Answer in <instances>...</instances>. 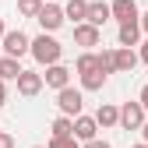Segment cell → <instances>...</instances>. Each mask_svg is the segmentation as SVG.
I'll use <instances>...</instances> for the list:
<instances>
[{
	"instance_id": "1",
	"label": "cell",
	"mask_w": 148,
	"mask_h": 148,
	"mask_svg": "<svg viewBox=\"0 0 148 148\" xmlns=\"http://www.w3.org/2000/svg\"><path fill=\"white\" fill-rule=\"evenodd\" d=\"M60 57H64V46L53 39V35H35L32 39V60L39 64V67H53V64H60Z\"/></svg>"
},
{
	"instance_id": "2",
	"label": "cell",
	"mask_w": 148,
	"mask_h": 148,
	"mask_svg": "<svg viewBox=\"0 0 148 148\" xmlns=\"http://www.w3.org/2000/svg\"><path fill=\"white\" fill-rule=\"evenodd\" d=\"M81 106H85L81 88H64V92H57V109H60V116L78 120V116H81Z\"/></svg>"
},
{
	"instance_id": "3",
	"label": "cell",
	"mask_w": 148,
	"mask_h": 148,
	"mask_svg": "<svg viewBox=\"0 0 148 148\" xmlns=\"http://www.w3.org/2000/svg\"><path fill=\"white\" fill-rule=\"evenodd\" d=\"M0 46H4V57H14V60H21L25 53H32V39H28V35H25L21 28L7 32V35H4V42H0Z\"/></svg>"
},
{
	"instance_id": "4",
	"label": "cell",
	"mask_w": 148,
	"mask_h": 148,
	"mask_svg": "<svg viewBox=\"0 0 148 148\" xmlns=\"http://www.w3.org/2000/svg\"><path fill=\"white\" fill-rule=\"evenodd\" d=\"M145 120H148V113H145V106H141L138 99L120 106V127H123V131H141Z\"/></svg>"
},
{
	"instance_id": "5",
	"label": "cell",
	"mask_w": 148,
	"mask_h": 148,
	"mask_svg": "<svg viewBox=\"0 0 148 148\" xmlns=\"http://www.w3.org/2000/svg\"><path fill=\"white\" fill-rule=\"evenodd\" d=\"M35 21L42 25V32H46V35H53V32H57V28L67 21V14H64V7H57V4H46V7L39 11V18H35Z\"/></svg>"
},
{
	"instance_id": "6",
	"label": "cell",
	"mask_w": 148,
	"mask_h": 148,
	"mask_svg": "<svg viewBox=\"0 0 148 148\" xmlns=\"http://www.w3.org/2000/svg\"><path fill=\"white\" fill-rule=\"evenodd\" d=\"M109 11H113V18H116L120 25H131V21H141L138 0H113V4H109Z\"/></svg>"
},
{
	"instance_id": "7",
	"label": "cell",
	"mask_w": 148,
	"mask_h": 148,
	"mask_svg": "<svg viewBox=\"0 0 148 148\" xmlns=\"http://www.w3.org/2000/svg\"><path fill=\"white\" fill-rule=\"evenodd\" d=\"M42 81H46V88H53V92H64V88H71V71H67L64 64H53V67H46Z\"/></svg>"
},
{
	"instance_id": "8",
	"label": "cell",
	"mask_w": 148,
	"mask_h": 148,
	"mask_svg": "<svg viewBox=\"0 0 148 148\" xmlns=\"http://www.w3.org/2000/svg\"><path fill=\"white\" fill-rule=\"evenodd\" d=\"M42 74L39 71H25L21 74V78H18V95H25V99H35V95H39V92H42Z\"/></svg>"
},
{
	"instance_id": "9",
	"label": "cell",
	"mask_w": 148,
	"mask_h": 148,
	"mask_svg": "<svg viewBox=\"0 0 148 148\" xmlns=\"http://www.w3.org/2000/svg\"><path fill=\"white\" fill-rule=\"evenodd\" d=\"M74 138H78L81 145H88V141H95L99 138V120L95 116H78V120H74Z\"/></svg>"
},
{
	"instance_id": "10",
	"label": "cell",
	"mask_w": 148,
	"mask_h": 148,
	"mask_svg": "<svg viewBox=\"0 0 148 148\" xmlns=\"http://www.w3.org/2000/svg\"><path fill=\"white\" fill-rule=\"evenodd\" d=\"M74 42L78 46H99L102 42V28H95V25H74Z\"/></svg>"
},
{
	"instance_id": "11",
	"label": "cell",
	"mask_w": 148,
	"mask_h": 148,
	"mask_svg": "<svg viewBox=\"0 0 148 148\" xmlns=\"http://www.w3.org/2000/svg\"><path fill=\"white\" fill-rule=\"evenodd\" d=\"M116 42H120L123 49H134V46L141 42V25H138V21L120 25V28H116Z\"/></svg>"
},
{
	"instance_id": "12",
	"label": "cell",
	"mask_w": 148,
	"mask_h": 148,
	"mask_svg": "<svg viewBox=\"0 0 148 148\" xmlns=\"http://www.w3.org/2000/svg\"><path fill=\"white\" fill-rule=\"evenodd\" d=\"M109 18H113V11H109V4H106V0H92V4H88V25L102 28Z\"/></svg>"
},
{
	"instance_id": "13",
	"label": "cell",
	"mask_w": 148,
	"mask_h": 148,
	"mask_svg": "<svg viewBox=\"0 0 148 148\" xmlns=\"http://www.w3.org/2000/svg\"><path fill=\"white\" fill-rule=\"evenodd\" d=\"M138 64H141L138 49H123V46H116V74H131Z\"/></svg>"
},
{
	"instance_id": "14",
	"label": "cell",
	"mask_w": 148,
	"mask_h": 148,
	"mask_svg": "<svg viewBox=\"0 0 148 148\" xmlns=\"http://www.w3.org/2000/svg\"><path fill=\"white\" fill-rule=\"evenodd\" d=\"M88 4H92V0H67V4H64V14L71 18L74 25H85L88 21Z\"/></svg>"
},
{
	"instance_id": "15",
	"label": "cell",
	"mask_w": 148,
	"mask_h": 148,
	"mask_svg": "<svg viewBox=\"0 0 148 148\" xmlns=\"http://www.w3.org/2000/svg\"><path fill=\"white\" fill-rule=\"evenodd\" d=\"M21 74H25V67L14 57H0V81H18Z\"/></svg>"
},
{
	"instance_id": "16",
	"label": "cell",
	"mask_w": 148,
	"mask_h": 148,
	"mask_svg": "<svg viewBox=\"0 0 148 148\" xmlns=\"http://www.w3.org/2000/svg\"><path fill=\"white\" fill-rule=\"evenodd\" d=\"M95 120H99V127H116V123H120V106L102 102V106H99V113H95Z\"/></svg>"
},
{
	"instance_id": "17",
	"label": "cell",
	"mask_w": 148,
	"mask_h": 148,
	"mask_svg": "<svg viewBox=\"0 0 148 148\" xmlns=\"http://www.w3.org/2000/svg\"><path fill=\"white\" fill-rule=\"evenodd\" d=\"M78 78H81V92H102V85H106L102 71H88V74H78Z\"/></svg>"
},
{
	"instance_id": "18",
	"label": "cell",
	"mask_w": 148,
	"mask_h": 148,
	"mask_svg": "<svg viewBox=\"0 0 148 148\" xmlns=\"http://www.w3.org/2000/svg\"><path fill=\"white\" fill-rule=\"evenodd\" d=\"M95 57H99V71L106 74V78H109V74H116V49H99Z\"/></svg>"
},
{
	"instance_id": "19",
	"label": "cell",
	"mask_w": 148,
	"mask_h": 148,
	"mask_svg": "<svg viewBox=\"0 0 148 148\" xmlns=\"http://www.w3.org/2000/svg\"><path fill=\"white\" fill-rule=\"evenodd\" d=\"M74 71H78V74H88V71H99V57H95L92 49H85L81 57L74 60Z\"/></svg>"
},
{
	"instance_id": "20",
	"label": "cell",
	"mask_w": 148,
	"mask_h": 148,
	"mask_svg": "<svg viewBox=\"0 0 148 148\" xmlns=\"http://www.w3.org/2000/svg\"><path fill=\"white\" fill-rule=\"evenodd\" d=\"M49 131H53V138H74V120L71 116H57L49 123Z\"/></svg>"
},
{
	"instance_id": "21",
	"label": "cell",
	"mask_w": 148,
	"mask_h": 148,
	"mask_svg": "<svg viewBox=\"0 0 148 148\" xmlns=\"http://www.w3.org/2000/svg\"><path fill=\"white\" fill-rule=\"evenodd\" d=\"M42 7H46V0H18V14L21 18H39Z\"/></svg>"
},
{
	"instance_id": "22",
	"label": "cell",
	"mask_w": 148,
	"mask_h": 148,
	"mask_svg": "<svg viewBox=\"0 0 148 148\" xmlns=\"http://www.w3.org/2000/svg\"><path fill=\"white\" fill-rule=\"evenodd\" d=\"M46 148H81V141L78 138H49Z\"/></svg>"
},
{
	"instance_id": "23",
	"label": "cell",
	"mask_w": 148,
	"mask_h": 148,
	"mask_svg": "<svg viewBox=\"0 0 148 148\" xmlns=\"http://www.w3.org/2000/svg\"><path fill=\"white\" fill-rule=\"evenodd\" d=\"M0 148H14V138L7 131H0Z\"/></svg>"
},
{
	"instance_id": "24",
	"label": "cell",
	"mask_w": 148,
	"mask_h": 148,
	"mask_svg": "<svg viewBox=\"0 0 148 148\" xmlns=\"http://www.w3.org/2000/svg\"><path fill=\"white\" fill-rule=\"evenodd\" d=\"M81 148H113V145L102 141V138H95V141H88V145H81Z\"/></svg>"
},
{
	"instance_id": "25",
	"label": "cell",
	"mask_w": 148,
	"mask_h": 148,
	"mask_svg": "<svg viewBox=\"0 0 148 148\" xmlns=\"http://www.w3.org/2000/svg\"><path fill=\"white\" fill-rule=\"evenodd\" d=\"M138 57H141V64H148V39L138 46Z\"/></svg>"
},
{
	"instance_id": "26",
	"label": "cell",
	"mask_w": 148,
	"mask_h": 148,
	"mask_svg": "<svg viewBox=\"0 0 148 148\" xmlns=\"http://www.w3.org/2000/svg\"><path fill=\"white\" fill-rule=\"evenodd\" d=\"M138 102H141V106H145V113H148V85H145V88H141V95H138Z\"/></svg>"
},
{
	"instance_id": "27",
	"label": "cell",
	"mask_w": 148,
	"mask_h": 148,
	"mask_svg": "<svg viewBox=\"0 0 148 148\" xmlns=\"http://www.w3.org/2000/svg\"><path fill=\"white\" fill-rule=\"evenodd\" d=\"M4 106H7V85L0 81V109H4Z\"/></svg>"
},
{
	"instance_id": "28",
	"label": "cell",
	"mask_w": 148,
	"mask_h": 148,
	"mask_svg": "<svg viewBox=\"0 0 148 148\" xmlns=\"http://www.w3.org/2000/svg\"><path fill=\"white\" fill-rule=\"evenodd\" d=\"M138 25H141V32H145V39H148V11L141 14V21H138Z\"/></svg>"
},
{
	"instance_id": "29",
	"label": "cell",
	"mask_w": 148,
	"mask_h": 148,
	"mask_svg": "<svg viewBox=\"0 0 148 148\" xmlns=\"http://www.w3.org/2000/svg\"><path fill=\"white\" fill-rule=\"evenodd\" d=\"M141 141L148 145V120H145V127H141Z\"/></svg>"
},
{
	"instance_id": "30",
	"label": "cell",
	"mask_w": 148,
	"mask_h": 148,
	"mask_svg": "<svg viewBox=\"0 0 148 148\" xmlns=\"http://www.w3.org/2000/svg\"><path fill=\"white\" fill-rule=\"evenodd\" d=\"M4 35H7V28H4V21H0V42H4Z\"/></svg>"
},
{
	"instance_id": "31",
	"label": "cell",
	"mask_w": 148,
	"mask_h": 148,
	"mask_svg": "<svg viewBox=\"0 0 148 148\" xmlns=\"http://www.w3.org/2000/svg\"><path fill=\"white\" fill-rule=\"evenodd\" d=\"M134 148H148V145H145V141H141V145H134Z\"/></svg>"
},
{
	"instance_id": "32",
	"label": "cell",
	"mask_w": 148,
	"mask_h": 148,
	"mask_svg": "<svg viewBox=\"0 0 148 148\" xmlns=\"http://www.w3.org/2000/svg\"><path fill=\"white\" fill-rule=\"evenodd\" d=\"M35 148H42V145H35Z\"/></svg>"
},
{
	"instance_id": "33",
	"label": "cell",
	"mask_w": 148,
	"mask_h": 148,
	"mask_svg": "<svg viewBox=\"0 0 148 148\" xmlns=\"http://www.w3.org/2000/svg\"><path fill=\"white\" fill-rule=\"evenodd\" d=\"M0 131H4V127H0Z\"/></svg>"
},
{
	"instance_id": "34",
	"label": "cell",
	"mask_w": 148,
	"mask_h": 148,
	"mask_svg": "<svg viewBox=\"0 0 148 148\" xmlns=\"http://www.w3.org/2000/svg\"><path fill=\"white\" fill-rule=\"evenodd\" d=\"M46 4H49V0H46Z\"/></svg>"
}]
</instances>
